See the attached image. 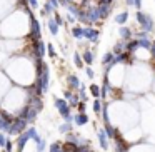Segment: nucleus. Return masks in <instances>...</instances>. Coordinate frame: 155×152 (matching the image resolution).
I'll return each mask as SVG.
<instances>
[{
	"instance_id": "1",
	"label": "nucleus",
	"mask_w": 155,
	"mask_h": 152,
	"mask_svg": "<svg viewBox=\"0 0 155 152\" xmlns=\"http://www.w3.org/2000/svg\"><path fill=\"white\" fill-rule=\"evenodd\" d=\"M87 120H88V119H87V115H85V114H80L77 117V124H85Z\"/></svg>"
},
{
	"instance_id": "2",
	"label": "nucleus",
	"mask_w": 155,
	"mask_h": 152,
	"mask_svg": "<svg viewBox=\"0 0 155 152\" xmlns=\"http://www.w3.org/2000/svg\"><path fill=\"white\" fill-rule=\"evenodd\" d=\"M117 20H118V24H124V22L127 20V14H122V15H118V17H117Z\"/></svg>"
},
{
	"instance_id": "3",
	"label": "nucleus",
	"mask_w": 155,
	"mask_h": 152,
	"mask_svg": "<svg viewBox=\"0 0 155 152\" xmlns=\"http://www.w3.org/2000/svg\"><path fill=\"white\" fill-rule=\"evenodd\" d=\"M50 152H60V145L54 144V145H52V149H50Z\"/></svg>"
},
{
	"instance_id": "4",
	"label": "nucleus",
	"mask_w": 155,
	"mask_h": 152,
	"mask_svg": "<svg viewBox=\"0 0 155 152\" xmlns=\"http://www.w3.org/2000/svg\"><path fill=\"white\" fill-rule=\"evenodd\" d=\"M94 110H95V112H100V102H98V100L94 104Z\"/></svg>"
},
{
	"instance_id": "5",
	"label": "nucleus",
	"mask_w": 155,
	"mask_h": 152,
	"mask_svg": "<svg viewBox=\"0 0 155 152\" xmlns=\"http://www.w3.org/2000/svg\"><path fill=\"white\" fill-rule=\"evenodd\" d=\"M92 94H94V95H98V94H100V92H98V87H97V85H94V87H92Z\"/></svg>"
}]
</instances>
